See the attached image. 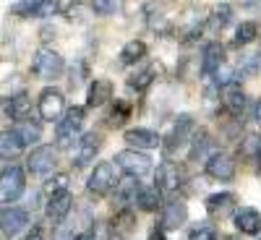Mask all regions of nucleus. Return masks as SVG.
<instances>
[{"label":"nucleus","instance_id":"nucleus-41","mask_svg":"<svg viewBox=\"0 0 261 240\" xmlns=\"http://www.w3.org/2000/svg\"><path fill=\"white\" fill-rule=\"evenodd\" d=\"M76 240H92V235H89V232H84V235H76Z\"/></svg>","mask_w":261,"mask_h":240},{"label":"nucleus","instance_id":"nucleus-19","mask_svg":"<svg viewBox=\"0 0 261 240\" xmlns=\"http://www.w3.org/2000/svg\"><path fill=\"white\" fill-rule=\"evenodd\" d=\"M225 58H227V52H225V47L220 45V42H209V45L204 47V55H201V71L206 76H212L222 63H227Z\"/></svg>","mask_w":261,"mask_h":240},{"label":"nucleus","instance_id":"nucleus-11","mask_svg":"<svg viewBox=\"0 0 261 240\" xmlns=\"http://www.w3.org/2000/svg\"><path fill=\"white\" fill-rule=\"evenodd\" d=\"M102 146V136L99 134H84L79 141H76V151H73V165L76 167H86L92 165L97 151Z\"/></svg>","mask_w":261,"mask_h":240},{"label":"nucleus","instance_id":"nucleus-23","mask_svg":"<svg viewBox=\"0 0 261 240\" xmlns=\"http://www.w3.org/2000/svg\"><path fill=\"white\" fill-rule=\"evenodd\" d=\"M206 209L214 217H225V214H232L238 209V201H235L232 193H214L206 199Z\"/></svg>","mask_w":261,"mask_h":240},{"label":"nucleus","instance_id":"nucleus-38","mask_svg":"<svg viewBox=\"0 0 261 240\" xmlns=\"http://www.w3.org/2000/svg\"><path fill=\"white\" fill-rule=\"evenodd\" d=\"M34 6H37V0H21V3H16L11 8V13H16V16H32Z\"/></svg>","mask_w":261,"mask_h":240},{"label":"nucleus","instance_id":"nucleus-32","mask_svg":"<svg viewBox=\"0 0 261 240\" xmlns=\"http://www.w3.org/2000/svg\"><path fill=\"white\" fill-rule=\"evenodd\" d=\"M68 185H71V178L60 172V175H53L45 185H42V193L50 199V196H55V193H60V191H68Z\"/></svg>","mask_w":261,"mask_h":240},{"label":"nucleus","instance_id":"nucleus-43","mask_svg":"<svg viewBox=\"0 0 261 240\" xmlns=\"http://www.w3.org/2000/svg\"><path fill=\"white\" fill-rule=\"evenodd\" d=\"M258 154H261V151H258Z\"/></svg>","mask_w":261,"mask_h":240},{"label":"nucleus","instance_id":"nucleus-21","mask_svg":"<svg viewBox=\"0 0 261 240\" xmlns=\"http://www.w3.org/2000/svg\"><path fill=\"white\" fill-rule=\"evenodd\" d=\"M110 97H113V84L110 81H105V78H94L92 84H89V94H86V104L92 107H102V104H107L110 102Z\"/></svg>","mask_w":261,"mask_h":240},{"label":"nucleus","instance_id":"nucleus-15","mask_svg":"<svg viewBox=\"0 0 261 240\" xmlns=\"http://www.w3.org/2000/svg\"><path fill=\"white\" fill-rule=\"evenodd\" d=\"M125 144L130 149H157L160 146V134H154V130H149V128H130L123 134Z\"/></svg>","mask_w":261,"mask_h":240},{"label":"nucleus","instance_id":"nucleus-7","mask_svg":"<svg viewBox=\"0 0 261 240\" xmlns=\"http://www.w3.org/2000/svg\"><path fill=\"white\" fill-rule=\"evenodd\" d=\"M29 225V211L21 206H3L0 209V232L6 237L18 235L21 230H27Z\"/></svg>","mask_w":261,"mask_h":240},{"label":"nucleus","instance_id":"nucleus-36","mask_svg":"<svg viewBox=\"0 0 261 240\" xmlns=\"http://www.w3.org/2000/svg\"><path fill=\"white\" fill-rule=\"evenodd\" d=\"M53 240H76V227L68 225L65 220H60L53 230Z\"/></svg>","mask_w":261,"mask_h":240},{"label":"nucleus","instance_id":"nucleus-30","mask_svg":"<svg viewBox=\"0 0 261 240\" xmlns=\"http://www.w3.org/2000/svg\"><path fill=\"white\" fill-rule=\"evenodd\" d=\"M134 204H139V209H144V211H157L162 204V193L157 188H141Z\"/></svg>","mask_w":261,"mask_h":240},{"label":"nucleus","instance_id":"nucleus-5","mask_svg":"<svg viewBox=\"0 0 261 240\" xmlns=\"http://www.w3.org/2000/svg\"><path fill=\"white\" fill-rule=\"evenodd\" d=\"M220 99H222V107L235 118V120H241L243 115H246V110H248V97H246V92L241 89V84L238 81H230V84H225V86H220Z\"/></svg>","mask_w":261,"mask_h":240},{"label":"nucleus","instance_id":"nucleus-22","mask_svg":"<svg viewBox=\"0 0 261 240\" xmlns=\"http://www.w3.org/2000/svg\"><path fill=\"white\" fill-rule=\"evenodd\" d=\"M29 113H32V99L27 92H18L11 99H6V115L11 120H24Z\"/></svg>","mask_w":261,"mask_h":240},{"label":"nucleus","instance_id":"nucleus-13","mask_svg":"<svg viewBox=\"0 0 261 240\" xmlns=\"http://www.w3.org/2000/svg\"><path fill=\"white\" fill-rule=\"evenodd\" d=\"M193 136V118L191 115H178V120L172 123V130L167 136V149H180L188 144V139Z\"/></svg>","mask_w":261,"mask_h":240},{"label":"nucleus","instance_id":"nucleus-29","mask_svg":"<svg viewBox=\"0 0 261 240\" xmlns=\"http://www.w3.org/2000/svg\"><path fill=\"white\" fill-rule=\"evenodd\" d=\"M256 37H258L256 21H241L238 29H235L232 42H235V47H248V45H253V42H256Z\"/></svg>","mask_w":261,"mask_h":240},{"label":"nucleus","instance_id":"nucleus-40","mask_svg":"<svg viewBox=\"0 0 261 240\" xmlns=\"http://www.w3.org/2000/svg\"><path fill=\"white\" fill-rule=\"evenodd\" d=\"M253 120H256V123L261 125V99H258V102L253 104Z\"/></svg>","mask_w":261,"mask_h":240},{"label":"nucleus","instance_id":"nucleus-27","mask_svg":"<svg viewBox=\"0 0 261 240\" xmlns=\"http://www.w3.org/2000/svg\"><path fill=\"white\" fill-rule=\"evenodd\" d=\"M146 58V45L141 39H130L120 50V65H136Z\"/></svg>","mask_w":261,"mask_h":240},{"label":"nucleus","instance_id":"nucleus-17","mask_svg":"<svg viewBox=\"0 0 261 240\" xmlns=\"http://www.w3.org/2000/svg\"><path fill=\"white\" fill-rule=\"evenodd\" d=\"M71 209H73V199H71V193L68 191H60V193H55V196H50L47 199V217L53 222H60V220H65V217L71 214Z\"/></svg>","mask_w":261,"mask_h":240},{"label":"nucleus","instance_id":"nucleus-12","mask_svg":"<svg viewBox=\"0 0 261 240\" xmlns=\"http://www.w3.org/2000/svg\"><path fill=\"white\" fill-rule=\"evenodd\" d=\"M178 185H180V167H178L175 162L165 159V162L157 167V185H154V188H157L160 193H175Z\"/></svg>","mask_w":261,"mask_h":240},{"label":"nucleus","instance_id":"nucleus-24","mask_svg":"<svg viewBox=\"0 0 261 240\" xmlns=\"http://www.w3.org/2000/svg\"><path fill=\"white\" fill-rule=\"evenodd\" d=\"M212 157L214 154V141H212V136L209 134H204V130H199L196 134L193 130V136H191V162H199V159H204V157Z\"/></svg>","mask_w":261,"mask_h":240},{"label":"nucleus","instance_id":"nucleus-34","mask_svg":"<svg viewBox=\"0 0 261 240\" xmlns=\"http://www.w3.org/2000/svg\"><path fill=\"white\" fill-rule=\"evenodd\" d=\"M89 6H92V11L97 16H110L120 6V0H89Z\"/></svg>","mask_w":261,"mask_h":240},{"label":"nucleus","instance_id":"nucleus-37","mask_svg":"<svg viewBox=\"0 0 261 240\" xmlns=\"http://www.w3.org/2000/svg\"><path fill=\"white\" fill-rule=\"evenodd\" d=\"M188 240H214V227L212 225H196L188 232Z\"/></svg>","mask_w":261,"mask_h":240},{"label":"nucleus","instance_id":"nucleus-18","mask_svg":"<svg viewBox=\"0 0 261 240\" xmlns=\"http://www.w3.org/2000/svg\"><path fill=\"white\" fill-rule=\"evenodd\" d=\"M235 76L241 78H251L256 73H261V50H246L241 52V58H238V65H235Z\"/></svg>","mask_w":261,"mask_h":240},{"label":"nucleus","instance_id":"nucleus-33","mask_svg":"<svg viewBox=\"0 0 261 240\" xmlns=\"http://www.w3.org/2000/svg\"><path fill=\"white\" fill-rule=\"evenodd\" d=\"M60 11V0H37L34 6V18H53Z\"/></svg>","mask_w":261,"mask_h":240},{"label":"nucleus","instance_id":"nucleus-25","mask_svg":"<svg viewBox=\"0 0 261 240\" xmlns=\"http://www.w3.org/2000/svg\"><path fill=\"white\" fill-rule=\"evenodd\" d=\"M139 191H141V183H139V178H134V175H123L120 180H115V196H118L120 204L136 201Z\"/></svg>","mask_w":261,"mask_h":240},{"label":"nucleus","instance_id":"nucleus-9","mask_svg":"<svg viewBox=\"0 0 261 240\" xmlns=\"http://www.w3.org/2000/svg\"><path fill=\"white\" fill-rule=\"evenodd\" d=\"M55 165H58V157H55L53 146H37L27 157V170L32 175H50L55 170Z\"/></svg>","mask_w":261,"mask_h":240},{"label":"nucleus","instance_id":"nucleus-1","mask_svg":"<svg viewBox=\"0 0 261 240\" xmlns=\"http://www.w3.org/2000/svg\"><path fill=\"white\" fill-rule=\"evenodd\" d=\"M84 107H68L63 110V115L58 118V128H55V144L58 149H73L76 141L81 139L84 130Z\"/></svg>","mask_w":261,"mask_h":240},{"label":"nucleus","instance_id":"nucleus-35","mask_svg":"<svg viewBox=\"0 0 261 240\" xmlns=\"http://www.w3.org/2000/svg\"><path fill=\"white\" fill-rule=\"evenodd\" d=\"M113 225L110 222H105V220H99V222H94L92 225V240H113Z\"/></svg>","mask_w":261,"mask_h":240},{"label":"nucleus","instance_id":"nucleus-10","mask_svg":"<svg viewBox=\"0 0 261 240\" xmlns=\"http://www.w3.org/2000/svg\"><path fill=\"white\" fill-rule=\"evenodd\" d=\"M206 175L220 183H230L235 178V159L230 154H225V151H214L206 159Z\"/></svg>","mask_w":261,"mask_h":240},{"label":"nucleus","instance_id":"nucleus-4","mask_svg":"<svg viewBox=\"0 0 261 240\" xmlns=\"http://www.w3.org/2000/svg\"><path fill=\"white\" fill-rule=\"evenodd\" d=\"M115 165L125 172V175H134V178H144V175H149L151 172V159L144 154V151H139V149H123L120 154L115 157Z\"/></svg>","mask_w":261,"mask_h":240},{"label":"nucleus","instance_id":"nucleus-26","mask_svg":"<svg viewBox=\"0 0 261 240\" xmlns=\"http://www.w3.org/2000/svg\"><path fill=\"white\" fill-rule=\"evenodd\" d=\"M230 21H232V6L217 3V6L209 11V16H206V26H209L212 32H222Z\"/></svg>","mask_w":261,"mask_h":240},{"label":"nucleus","instance_id":"nucleus-14","mask_svg":"<svg viewBox=\"0 0 261 240\" xmlns=\"http://www.w3.org/2000/svg\"><path fill=\"white\" fill-rule=\"evenodd\" d=\"M188 220V209L183 201H167L165 209H162V220H160V227L162 230H178L183 227Z\"/></svg>","mask_w":261,"mask_h":240},{"label":"nucleus","instance_id":"nucleus-3","mask_svg":"<svg viewBox=\"0 0 261 240\" xmlns=\"http://www.w3.org/2000/svg\"><path fill=\"white\" fill-rule=\"evenodd\" d=\"M32 71L45 81H55L65 71V60H63L60 52H55L50 47H42V50H37V55L32 60Z\"/></svg>","mask_w":261,"mask_h":240},{"label":"nucleus","instance_id":"nucleus-2","mask_svg":"<svg viewBox=\"0 0 261 240\" xmlns=\"http://www.w3.org/2000/svg\"><path fill=\"white\" fill-rule=\"evenodd\" d=\"M27 191V175L18 165H8L0 170V201L13 204Z\"/></svg>","mask_w":261,"mask_h":240},{"label":"nucleus","instance_id":"nucleus-8","mask_svg":"<svg viewBox=\"0 0 261 240\" xmlns=\"http://www.w3.org/2000/svg\"><path fill=\"white\" fill-rule=\"evenodd\" d=\"M39 118L42 120H47V123H55L60 115H63V110H65V99H63V94L58 92V89H53V86H47L45 92L39 94Z\"/></svg>","mask_w":261,"mask_h":240},{"label":"nucleus","instance_id":"nucleus-20","mask_svg":"<svg viewBox=\"0 0 261 240\" xmlns=\"http://www.w3.org/2000/svg\"><path fill=\"white\" fill-rule=\"evenodd\" d=\"M24 151V141L18 139L16 130H0V159L13 162Z\"/></svg>","mask_w":261,"mask_h":240},{"label":"nucleus","instance_id":"nucleus-16","mask_svg":"<svg viewBox=\"0 0 261 240\" xmlns=\"http://www.w3.org/2000/svg\"><path fill=\"white\" fill-rule=\"evenodd\" d=\"M232 220H235V227L241 232H246V235H258L261 232V214L256 209H251V206L235 209Z\"/></svg>","mask_w":261,"mask_h":240},{"label":"nucleus","instance_id":"nucleus-39","mask_svg":"<svg viewBox=\"0 0 261 240\" xmlns=\"http://www.w3.org/2000/svg\"><path fill=\"white\" fill-rule=\"evenodd\" d=\"M24 240H45V235H42V230H39V227H34V230H32V232H29Z\"/></svg>","mask_w":261,"mask_h":240},{"label":"nucleus","instance_id":"nucleus-6","mask_svg":"<svg viewBox=\"0 0 261 240\" xmlns=\"http://www.w3.org/2000/svg\"><path fill=\"white\" fill-rule=\"evenodd\" d=\"M86 188H89L92 196H107V193L115 188V167L110 162L94 165L89 180H86Z\"/></svg>","mask_w":261,"mask_h":240},{"label":"nucleus","instance_id":"nucleus-31","mask_svg":"<svg viewBox=\"0 0 261 240\" xmlns=\"http://www.w3.org/2000/svg\"><path fill=\"white\" fill-rule=\"evenodd\" d=\"M151 81H154V71H151L149 65H146V68L136 71L134 76L128 78V86H130V92H144V89H146V86H149Z\"/></svg>","mask_w":261,"mask_h":240},{"label":"nucleus","instance_id":"nucleus-42","mask_svg":"<svg viewBox=\"0 0 261 240\" xmlns=\"http://www.w3.org/2000/svg\"><path fill=\"white\" fill-rule=\"evenodd\" d=\"M258 175H261V159H258Z\"/></svg>","mask_w":261,"mask_h":240},{"label":"nucleus","instance_id":"nucleus-28","mask_svg":"<svg viewBox=\"0 0 261 240\" xmlns=\"http://www.w3.org/2000/svg\"><path fill=\"white\" fill-rule=\"evenodd\" d=\"M18 125L13 128L16 134H18V139L24 141V146H32V144H39V139H42V125L39 123H34V120H16Z\"/></svg>","mask_w":261,"mask_h":240}]
</instances>
